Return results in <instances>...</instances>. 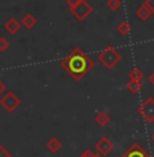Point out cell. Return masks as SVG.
<instances>
[{
    "instance_id": "obj_14",
    "label": "cell",
    "mask_w": 154,
    "mask_h": 157,
    "mask_svg": "<svg viewBox=\"0 0 154 157\" xmlns=\"http://www.w3.org/2000/svg\"><path fill=\"white\" fill-rule=\"evenodd\" d=\"M127 90L131 92L132 94H138L142 90V81H131L128 79L127 82Z\"/></svg>"
},
{
    "instance_id": "obj_7",
    "label": "cell",
    "mask_w": 154,
    "mask_h": 157,
    "mask_svg": "<svg viewBox=\"0 0 154 157\" xmlns=\"http://www.w3.org/2000/svg\"><path fill=\"white\" fill-rule=\"evenodd\" d=\"M122 157H150V155L139 144H132Z\"/></svg>"
},
{
    "instance_id": "obj_18",
    "label": "cell",
    "mask_w": 154,
    "mask_h": 157,
    "mask_svg": "<svg viewBox=\"0 0 154 157\" xmlns=\"http://www.w3.org/2000/svg\"><path fill=\"white\" fill-rule=\"evenodd\" d=\"M79 157H100L97 153H94L93 150H90V149H86L85 152H82V155H81Z\"/></svg>"
},
{
    "instance_id": "obj_8",
    "label": "cell",
    "mask_w": 154,
    "mask_h": 157,
    "mask_svg": "<svg viewBox=\"0 0 154 157\" xmlns=\"http://www.w3.org/2000/svg\"><path fill=\"white\" fill-rule=\"evenodd\" d=\"M21 22H18L17 21V18H10V19H7L6 21V23H4V29H6V32L8 33V34H11V36H14V34H17L18 32L21 30Z\"/></svg>"
},
{
    "instance_id": "obj_6",
    "label": "cell",
    "mask_w": 154,
    "mask_h": 157,
    "mask_svg": "<svg viewBox=\"0 0 154 157\" xmlns=\"http://www.w3.org/2000/svg\"><path fill=\"white\" fill-rule=\"evenodd\" d=\"M96 149L100 156H108L115 149V145L108 137H102L96 142Z\"/></svg>"
},
{
    "instance_id": "obj_9",
    "label": "cell",
    "mask_w": 154,
    "mask_h": 157,
    "mask_svg": "<svg viewBox=\"0 0 154 157\" xmlns=\"http://www.w3.org/2000/svg\"><path fill=\"white\" fill-rule=\"evenodd\" d=\"M135 15H137V18L141 21V22H147V21L152 18L153 13L145 4H141L139 7L137 8V11H135Z\"/></svg>"
},
{
    "instance_id": "obj_19",
    "label": "cell",
    "mask_w": 154,
    "mask_h": 157,
    "mask_svg": "<svg viewBox=\"0 0 154 157\" xmlns=\"http://www.w3.org/2000/svg\"><path fill=\"white\" fill-rule=\"evenodd\" d=\"M81 2H82V0H66V4H67V7L71 10V8H74L75 6L79 4Z\"/></svg>"
},
{
    "instance_id": "obj_24",
    "label": "cell",
    "mask_w": 154,
    "mask_h": 157,
    "mask_svg": "<svg viewBox=\"0 0 154 157\" xmlns=\"http://www.w3.org/2000/svg\"><path fill=\"white\" fill-rule=\"evenodd\" d=\"M150 138H152V141H153V142H154V132H153V134H152V137H150Z\"/></svg>"
},
{
    "instance_id": "obj_17",
    "label": "cell",
    "mask_w": 154,
    "mask_h": 157,
    "mask_svg": "<svg viewBox=\"0 0 154 157\" xmlns=\"http://www.w3.org/2000/svg\"><path fill=\"white\" fill-rule=\"evenodd\" d=\"M8 47H10V43H8V40L6 37H0V52H6V51L8 49Z\"/></svg>"
},
{
    "instance_id": "obj_15",
    "label": "cell",
    "mask_w": 154,
    "mask_h": 157,
    "mask_svg": "<svg viewBox=\"0 0 154 157\" xmlns=\"http://www.w3.org/2000/svg\"><path fill=\"white\" fill-rule=\"evenodd\" d=\"M143 77H145V74L142 72L141 68H138V67L132 68V70H130V72H128V79H131V81H142Z\"/></svg>"
},
{
    "instance_id": "obj_16",
    "label": "cell",
    "mask_w": 154,
    "mask_h": 157,
    "mask_svg": "<svg viewBox=\"0 0 154 157\" xmlns=\"http://www.w3.org/2000/svg\"><path fill=\"white\" fill-rule=\"evenodd\" d=\"M107 7L111 11H117L122 7V0H107Z\"/></svg>"
},
{
    "instance_id": "obj_13",
    "label": "cell",
    "mask_w": 154,
    "mask_h": 157,
    "mask_svg": "<svg viewBox=\"0 0 154 157\" xmlns=\"http://www.w3.org/2000/svg\"><path fill=\"white\" fill-rule=\"evenodd\" d=\"M116 30L122 37H127V36L131 33V26H130V23L127 22V21H122V22H119V25L116 26Z\"/></svg>"
},
{
    "instance_id": "obj_23",
    "label": "cell",
    "mask_w": 154,
    "mask_h": 157,
    "mask_svg": "<svg viewBox=\"0 0 154 157\" xmlns=\"http://www.w3.org/2000/svg\"><path fill=\"white\" fill-rule=\"evenodd\" d=\"M147 81H149V83H152V85L154 86V71L150 72V75L147 77Z\"/></svg>"
},
{
    "instance_id": "obj_10",
    "label": "cell",
    "mask_w": 154,
    "mask_h": 157,
    "mask_svg": "<svg viewBox=\"0 0 154 157\" xmlns=\"http://www.w3.org/2000/svg\"><path fill=\"white\" fill-rule=\"evenodd\" d=\"M47 149L49 150L51 153H53V155H56L57 152H59L60 149H62V146H63V144H62V141L59 140V138H56V137H51L49 140H48V142H47Z\"/></svg>"
},
{
    "instance_id": "obj_5",
    "label": "cell",
    "mask_w": 154,
    "mask_h": 157,
    "mask_svg": "<svg viewBox=\"0 0 154 157\" xmlns=\"http://www.w3.org/2000/svg\"><path fill=\"white\" fill-rule=\"evenodd\" d=\"M138 113L145 119V122L153 123L154 122V98L147 97L142 104L138 107Z\"/></svg>"
},
{
    "instance_id": "obj_22",
    "label": "cell",
    "mask_w": 154,
    "mask_h": 157,
    "mask_svg": "<svg viewBox=\"0 0 154 157\" xmlns=\"http://www.w3.org/2000/svg\"><path fill=\"white\" fill-rule=\"evenodd\" d=\"M6 89H7V87H6V83L3 82L2 79H0V96H3L6 93Z\"/></svg>"
},
{
    "instance_id": "obj_2",
    "label": "cell",
    "mask_w": 154,
    "mask_h": 157,
    "mask_svg": "<svg viewBox=\"0 0 154 157\" xmlns=\"http://www.w3.org/2000/svg\"><path fill=\"white\" fill-rule=\"evenodd\" d=\"M98 62L101 63L104 67H107L108 70H113L120 62H122V55H120L119 49L108 45L105 47L101 52L98 53Z\"/></svg>"
},
{
    "instance_id": "obj_21",
    "label": "cell",
    "mask_w": 154,
    "mask_h": 157,
    "mask_svg": "<svg viewBox=\"0 0 154 157\" xmlns=\"http://www.w3.org/2000/svg\"><path fill=\"white\" fill-rule=\"evenodd\" d=\"M145 6H146L147 8H149L150 11L154 14V0H145V3H143Z\"/></svg>"
},
{
    "instance_id": "obj_3",
    "label": "cell",
    "mask_w": 154,
    "mask_h": 157,
    "mask_svg": "<svg viewBox=\"0 0 154 157\" xmlns=\"http://www.w3.org/2000/svg\"><path fill=\"white\" fill-rule=\"evenodd\" d=\"M70 13L78 22H83L86 18H89L90 15L94 13V7H93L87 0H82L78 6H75L74 8H71Z\"/></svg>"
},
{
    "instance_id": "obj_4",
    "label": "cell",
    "mask_w": 154,
    "mask_h": 157,
    "mask_svg": "<svg viewBox=\"0 0 154 157\" xmlns=\"http://www.w3.org/2000/svg\"><path fill=\"white\" fill-rule=\"evenodd\" d=\"M0 105L2 108L8 113H13L15 109L21 105V98L15 94L14 92H6L0 98Z\"/></svg>"
},
{
    "instance_id": "obj_11",
    "label": "cell",
    "mask_w": 154,
    "mask_h": 157,
    "mask_svg": "<svg viewBox=\"0 0 154 157\" xmlns=\"http://www.w3.org/2000/svg\"><path fill=\"white\" fill-rule=\"evenodd\" d=\"M94 120L100 127H107L111 123V116H109V113H107L105 111H100L94 116Z\"/></svg>"
},
{
    "instance_id": "obj_12",
    "label": "cell",
    "mask_w": 154,
    "mask_h": 157,
    "mask_svg": "<svg viewBox=\"0 0 154 157\" xmlns=\"http://www.w3.org/2000/svg\"><path fill=\"white\" fill-rule=\"evenodd\" d=\"M21 25L23 26V28H26L28 30H32L33 28H34L36 25H37V18L34 17L33 14H25L23 15V18H22V22H21Z\"/></svg>"
},
{
    "instance_id": "obj_1",
    "label": "cell",
    "mask_w": 154,
    "mask_h": 157,
    "mask_svg": "<svg viewBox=\"0 0 154 157\" xmlns=\"http://www.w3.org/2000/svg\"><path fill=\"white\" fill-rule=\"evenodd\" d=\"M68 75L77 82L82 81L94 67V62L90 56L85 53L82 48H74L60 63Z\"/></svg>"
},
{
    "instance_id": "obj_20",
    "label": "cell",
    "mask_w": 154,
    "mask_h": 157,
    "mask_svg": "<svg viewBox=\"0 0 154 157\" xmlns=\"http://www.w3.org/2000/svg\"><path fill=\"white\" fill-rule=\"evenodd\" d=\"M0 157H11L10 152H8V150L6 149V147L3 146L2 144H0Z\"/></svg>"
}]
</instances>
